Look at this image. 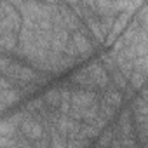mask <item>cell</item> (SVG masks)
Masks as SVG:
<instances>
[{"instance_id":"1","label":"cell","mask_w":148,"mask_h":148,"mask_svg":"<svg viewBox=\"0 0 148 148\" xmlns=\"http://www.w3.org/2000/svg\"><path fill=\"white\" fill-rule=\"evenodd\" d=\"M5 75H9L11 79L19 80V82H23V84H32V82L37 80L35 70L30 68V66H25V64H21V63H18V61H11L9 70H7Z\"/></svg>"},{"instance_id":"2","label":"cell","mask_w":148,"mask_h":148,"mask_svg":"<svg viewBox=\"0 0 148 148\" xmlns=\"http://www.w3.org/2000/svg\"><path fill=\"white\" fill-rule=\"evenodd\" d=\"M86 71H87V75H89V79H91V82H92L94 87H101V89L108 87V82H110L108 71L103 68V64L99 61H92L86 68Z\"/></svg>"},{"instance_id":"3","label":"cell","mask_w":148,"mask_h":148,"mask_svg":"<svg viewBox=\"0 0 148 148\" xmlns=\"http://www.w3.org/2000/svg\"><path fill=\"white\" fill-rule=\"evenodd\" d=\"M96 101V92L94 91H87V89H75L70 94V106L71 108H89L92 106Z\"/></svg>"},{"instance_id":"4","label":"cell","mask_w":148,"mask_h":148,"mask_svg":"<svg viewBox=\"0 0 148 148\" xmlns=\"http://www.w3.org/2000/svg\"><path fill=\"white\" fill-rule=\"evenodd\" d=\"M70 42H71L73 49H75L77 56H87V54L92 52V44H91V40L87 38V35L82 30L73 32L70 35Z\"/></svg>"},{"instance_id":"5","label":"cell","mask_w":148,"mask_h":148,"mask_svg":"<svg viewBox=\"0 0 148 148\" xmlns=\"http://www.w3.org/2000/svg\"><path fill=\"white\" fill-rule=\"evenodd\" d=\"M21 131H23V134H25L26 138H30V139H33V141H38V139L44 136V127H42V124H40L37 119H33V117H25V119H23V122H21Z\"/></svg>"},{"instance_id":"6","label":"cell","mask_w":148,"mask_h":148,"mask_svg":"<svg viewBox=\"0 0 148 148\" xmlns=\"http://www.w3.org/2000/svg\"><path fill=\"white\" fill-rule=\"evenodd\" d=\"M25 115L23 112L21 113H16L12 117H7V119H2L0 120V136H5V138H14L16 131H18V125H21Z\"/></svg>"},{"instance_id":"7","label":"cell","mask_w":148,"mask_h":148,"mask_svg":"<svg viewBox=\"0 0 148 148\" xmlns=\"http://www.w3.org/2000/svg\"><path fill=\"white\" fill-rule=\"evenodd\" d=\"M103 103L117 110V108H119V106L122 105V92H120L119 89H108V91L105 92Z\"/></svg>"},{"instance_id":"8","label":"cell","mask_w":148,"mask_h":148,"mask_svg":"<svg viewBox=\"0 0 148 148\" xmlns=\"http://www.w3.org/2000/svg\"><path fill=\"white\" fill-rule=\"evenodd\" d=\"M19 98H21V92L19 91H16V89H5V91H0V99H2V103L5 105V108L7 106H12L14 103H18L19 101Z\"/></svg>"},{"instance_id":"9","label":"cell","mask_w":148,"mask_h":148,"mask_svg":"<svg viewBox=\"0 0 148 148\" xmlns=\"http://www.w3.org/2000/svg\"><path fill=\"white\" fill-rule=\"evenodd\" d=\"M18 47L16 33H2L0 35V51H14Z\"/></svg>"},{"instance_id":"10","label":"cell","mask_w":148,"mask_h":148,"mask_svg":"<svg viewBox=\"0 0 148 148\" xmlns=\"http://www.w3.org/2000/svg\"><path fill=\"white\" fill-rule=\"evenodd\" d=\"M145 77H146L145 73L132 70V71H131V75H129V82H131V86H132L134 89H143V84H145Z\"/></svg>"},{"instance_id":"11","label":"cell","mask_w":148,"mask_h":148,"mask_svg":"<svg viewBox=\"0 0 148 148\" xmlns=\"http://www.w3.org/2000/svg\"><path fill=\"white\" fill-rule=\"evenodd\" d=\"M45 101L52 106H58L61 103V89H51L45 92Z\"/></svg>"},{"instance_id":"12","label":"cell","mask_w":148,"mask_h":148,"mask_svg":"<svg viewBox=\"0 0 148 148\" xmlns=\"http://www.w3.org/2000/svg\"><path fill=\"white\" fill-rule=\"evenodd\" d=\"M51 148H66V138L58 134L56 129H52L51 132Z\"/></svg>"},{"instance_id":"13","label":"cell","mask_w":148,"mask_h":148,"mask_svg":"<svg viewBox=\"0 0 148 148\" xmlns=\"http://www.w3.org/2000/svg\"><path fill=\"white\" fill-rule=\"evenodd\" d=\"M89 139H66V148H87Z\"/></svg>"},{"instance_id":"14","label":"cell","mask_w":148,"mask_h":148,"mask_svg":"<svg viewBox=\"0 0 148 148\" xmlns=\"http://www.w3.org/2000/svg\"><path fill=\"white\" fill-rule=\"evenodd\" d=\"M5 89H11V84L4 75H0V91H5Z\"/></svg>"},{"instance_id":"15","label":"cell","mask_w":148,"mask_h":148,"mask_svg":"<svg viewBox=\"0 0 148 148\" xmlns=\"http://www.w3.org/2000/svg\"><path fill=\"white\" fill-rule=\"evenodd\" d=\"M110 148H122V146H120V141H119V139H113L112 145H110Z\"/></svg>"},{"instance_id":"16","label":"cell","mask_w":148,"mask_h":148,"mask_svg":"<svg viewBox=\"0 0 148 148\" xmlns=\"http://www.w3.org/2000/svg\"><path fill=\"white\" fill-rule=\"evenodd\" d=\"M4 110H5V105H4V103H2V99H0V113H2V112H4Z\"/></svg>"},{"instance_id":"17","label":"cell","mask_w":148,"mask_h":148,"mask_svg":"<svg viewBox=\"0 0 148 148\" xmlns=\"http://www.w3.org/2000/svg\"><path fill=\"white\" fill-rule=\"evenodd\" d=\"M0 16H2V4H0Z\"/></svg>"}]
</instances>
